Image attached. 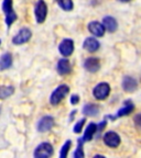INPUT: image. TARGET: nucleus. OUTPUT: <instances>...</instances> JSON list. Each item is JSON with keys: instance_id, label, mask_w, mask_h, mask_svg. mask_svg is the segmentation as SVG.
Segmentation results:
<instances>
[{"instance_id": "18", "label": "nucleus", "mask_w": 141, "mask_h": 158, "mask_svg": "<svg viewBox=\"0 0 141 158\" xmlns=\"http://www.w3.org/2000/svg\"><path fill=\"white\" fill-rule=\"evenodd\" d=\"M99 113V106L95 103L85 104L83 108V114L86 116H96Z\"/></svg>"}, {"instance_id": "7", "label": "nucleus", "mask_w": 141, "mask_h": 158, "mask_svg": "<svg viewBox=\"0 0 141 158\" xmlns=\"http://www.w3.org/2000/svg\"><path fill=\"white\" fill-rule=\"evenodd\" d=\"M110 94V86L107 82H100L95 86L93 90V94L97 100H105Z\"/></svg>"}, {"instance_id": "29", "label": "nucleus", "mask_w": 141, "mask_h": 158, "mask_svg": "<svg viewBox=\"0 0 141 158\" xmlns=\"http://www.w3.org/2000/svg\"><path fill=\"white\" fill-rule=\"evenodd\" d=\"M0 45H1V40H0Z\"/></svg>"}, {"instance_id": "15", "label": "nucleus", "mask_w": 141, "mask_h": 158, "mask_svg": "<svg viewBox=\"0 0 141 158\" xmlns=\"http://www.w3.org/2000/svg\"><path fill=\"white\" fill-rule=\"evenodd\" d=\"M97 128H98V125L96 123H89L88 126L86 127L84 132V135H83V139L84 142H89L92 141V138L94 137V135L97 133Z\"/></svg>"}, {"instance_id": "25", "label": "nucleus", "mask_w": 141, "mask_h": 158, "mask_svg": "<svg viewBox=\"0 0 141 158\" xmlns=\"http://www.w3.org/2000/svg\"><path fill=\"white\" fill-rule=\"evenodd\" d=\"M69 102H71V104H73V106H76V104L79 102V96L78 94H72L71 98H69Z\"/></svg>"}, {"instance_id": "10", "label": "nucleus", "mask_w": 141, "mask_h": 158, "mask_svg": "<svg viewBox=\"0 0 141 158\" xmlns=\"http://www.w3.org/2000/svg\"><path fill=\"white\" fill-rule=\"evenodd\" d=\"M104 143L108 147H117L120 144V137H119L118 134L112 131L107 132L104 135Z\"/></svg>"}, {"instance_id": "19", "label": "nucleus", "mask_w": 141, "mask_h": 158, "mask_svg": "<svg viewBox=\"0 0 141 158\" xmlns=\"http://www.w3.org/2000/svg\"><path fill=\"white\" fill-rule=\"evenodd\" d=\"M15 94L12 86H0V99H7Z\"/></svg>"}, {"instance_id": "4", "label": "nucleus", "mask_w": 141, "mask_h": 158, "mask_svg": "<svg viewBox=\"0 0 141 158\" xmlns=\"http://www.w3.org/2000/svg\"><path fill=\"white\" fill-rule=\"evenodd\" d=\"M53 155V146L50 143H41L37 146L33 152V156L35 158H47Z\"/></svg>"}, {"instance_id": "13", "label": "nucleus", "mask_w": 141, "mask_h": 158, "mask_svg": "<svg viewBox=\"0 0 141 158\" xmlns=\"http://www.w3.org/2000/svg\"><path fill=\"white\" fill-rule=\"evenodd\" d=\"M99 46H100V44L95 37H87L84 41V43H83L84 49H86L87 52L89 53H94L96 51H98Z\"/></svg>"}, {"instance_id": "9", "label": "nucleus", "mask_w": 141, "mask_h": 158, "mask_svg": "<svg viewBox=\"0 0 141 158\" xmlns=\"http://www.w3.org/2000/svg\"><path fill=\"white\" fill-rule=\"evenodd\" d=\"M88 31L92 33L93 35L97 37H102L105 34V31H106V27L104 24L97 22V21H92V22L88 23Z\"/></svg>"}, {"instance_id": "27", "label": "nucleus", "mask_w": 141, "mask_h": 158, "mask_svg": "<svg viewBox=\"0 0 141 158\" xmlns=\"http://www.w3.org/2000/svg\"><path fill=\"white\" fill-rule=\"evenodd\" d=\"M75 114H76V110H74V111L71 112V115H69V121H73V118H74Z\"/></svg>"}, {"instance_id": "12", "label": "nucleus", "mask_w": 141, "mask_h": 158, "mask_svg": "<svg viewBox=\"0 0 141 158\" xmlns=\"http://www.w3.org/2000/svg\"><path fill=\"white\" fill-rule=\"evenodd\" d=\"M57 73H59L61 76H65V75H68L69 73L72 72V67L69 64V60L67 58H61L57 62Z\"/></svg>"}, {"instance_id": "11", "label": "nucleus", "mask_w": 141, "mask_h": 158, "mask_svg": "<svg viewBox=\"0 0 141 158\" xmlns=\"http://www.w3.org/2000/svg\"><path fill=\"white\" fill-rule=\"evenodd\" d=\"M84 68L89 73H96L100 68V62L96 57H89V58L85 59Z\"/></svg>"}, {"instance_id": "1", "label": "nucleus", "mask_w": 141, "mask_h": 158, "mask_svg": "<svg viewBox=\"0 0 141 158\" xmlns=\"http://www.w3.org/2000/svg\"><path fill=\"white\" fill-rule=\"evenodd\" d=\"M2 11L6 15V24L8 25V27H10L15 22V20L18 19L17 13L13 10V0H3Z\"/></svg>"}, {"instance_id": "17", "label": "nucleus", "mask_w": 141, "mask_h": 158, "mask_svg": "<svg viewBox=\"0 0 141 158\" xmlns=\"http://www.w3.org/2000/svg\"><path fill=\"white\" fill-rule=\"evenodd\" d=\"M12 55L10 53H5L0 57V70H6L12 66Z\"/></svg>"}, {"instance_id": "16", "label": "nucleus", "mask_w": 141, "mask_h": 158, "mask_svg": "<svg viewBox=\"0 0 141 158\" xmlns=\"http://www.w3.org/2000/svg\"><path fill=\"white\" fill-rule=\"evenodd\" d=\"M103 24L105 25L107 31L110 33L116 32L117 29H118V23H117L116 19L112 17H105L103 19Z\"/></svg>"}, {"instance_id": "5", "label": "nucleus", "mask_w": 141, "mask_h": 158, "mask_svg": "<svg viewBox=\"0 0 141 158\" xmlns=\"http://www.w3.org/2000/svg\"><path fill=\"white\" fill-rule=\"evenodd\" d=\"M32 37V32L28 27H23L12 37V43L15 45H22L24 43L29 42L30 39Z\"/></svg>"}, {"instance_id": "14", "label": "nucleus", "mask_w": 141, "mask_h": 158, "mask_svg": "<svg viewBox=\"0 0 141 158\" xmlns=\"http://www.w3.org/2000/svg\"><path fill=\"white\" fill-rule=\"evenodd\" d=\"M138 87V82L132 77H125L122 80V88L126 92H134Z\"/></svg>"}, {"instance_id": "8", "label": "nucleus", "mask_w": 141, "mask_h": 158, "mask_svg": "<svg viewBox=\"0 0 141 158\" xmlns=\"http://www.w3.org/2000/svg\"><path fill=\"white\" fill-rule=\"evenodd\" d=\"M59 54L64 57H68L74 52V41L71 39H64L59 45Z\"/></svg>"}, {"instance_id": "6", "label": "nucleus", "mask_w": 141, "mask_h": 158, "mask_svg": "<svg viewBox=\"0 0 141 158\" xmlns=\"http://www.w3.org/2000/svg\"><path fill=\"white\" fill-rule=\"evenodd\" d=\"M54 126V118L51 115H44L40 118L37 124V130L40 133L49 132Z\"/></svg>"}, {"instance_id": "20", "label": "nucleus", "mask_w": 141, "mask_h": 158, "mask_svg": "<svg viewBox=\"0 0 141 158\" xmlns=\"http://www.w3.org/2000/svg\"><path fill=\"white\" fill-rule=\"evenodd\" d=\"M134 104L131 103V101H127L126 103H125V106L122 109H120L118 112H117V116L118 118H120V116H125L127 115V114H130L132 111H134Z\"/></svg>"}, {"instance_id": "28", "label": "nucleus", "mask_w": 141, "mask_h": 158, "mask_svg": "<svg viewBox=\"0 0 141 158\" xmlns=\"http://www.w3.org/2000/svg\"><path fill=\"white\" fill-rule=\"evenodd\" d=\"M119 1H121V2H129V1H131V0H119Z\"/></svg>"}, {"instance_id": "2", "label": "nucleus", "mask_w": 141, "mask_h": 158, "mask_svg": "<svg viewBox=\"0 0 141 158\" xmlns=\"http://www.w3.org/2000/svg\"><path fill=\"white\" fill-rule=\"evenodd\" d=\"M68 92H69V87L67 86V85H65V84L59 85L54 91L51 94L50 103L52 104V106H57V104L68 94Z\"/></svg>"}, {"instance_id": "23", "label": "nucleus", "mask_w": 141, "mask_h": 158, "mask_svg": "<svg viewBox=\"0 0 141 158\" xmlns=\"http://www.w3.org/2000/svg\"><path fill=\"white\" fill-rule=\"evenodd\" d=\"M77 148H76V151H75L74 153V157L75 158H83L85 156L84 152H83V144H84V139L83 138H78L77 139Z\"/></svg>"}, {"instance_id": "21", "label": "nucleus", "mask_w": 141, "mask_h": 158, "mask_svg": "<svg viewBox=\"0 0 141 158\" xmlns=\"http://www.w3.org/2000/svg\"><path fill=\"white\" fill-rule=\"evenodd\" d=\"M59 7L64 11H72L74 5H73V0H55Z\"/></svg>"}, {"instance_id": "22", "label": "nucleus", "mask_w": 141, "mask_h": 158, "mask_svg": "<svg viewBox=\"0 0 141 158\" xmlns=\"http://www.w3.org/2000/svg\"><path fill=\"white\" fill-rule=\"evenodd\" d=\"M71 146H72V141H71V139H67L64 143V145L62 146L61 151H59V157L66 158L69 153V149H71Z\"/></svg>"}, {"instance_id": "26", "label": "nucleus", "mask_w": 141, "mask_h": 158, "mask_svg": "<svg viewBox=\"0 0 141 158\" xmlns=\"http://www.w3.org/2000/svg\"><path fill=\"white\" fill-rule=\"evenodd\" d=\"M134 123H136V125L138 126V127L141 128V113L137 114V115L134 116Z\"/></svg>"}, {"instance_id": "3", "label": "nucleus", "mask_w": 141, "mask_h": 158, "mask_svg": "<svg viewBox=\"0 0 141 158\" xmlns=\"http://www.w3.org/2000/svg\"><path fill=\"white\" fill-rule=\"evenodd\" d=\"M47 15V5L44 0H37L34 7V17L37 23H43Z\"/></svg>"}, {"instance_id": "24", "label": "nucleus", "mask_w": 141, "mask_h": 158, "mask_svg": "<svg viewBox=\"0 0 141 158\" xmlns=\"http://www.w3.org/2000/svg\"><path fill=\"white\" fill-rule=\"evenodd\" d=\"M85 122H86V118H81V120H79V121L77 122V123L74 125V128H73V132H74V133H76V134L81 133V132H82V130H83V126H84Z\"/></svg>"}]
</instances>
